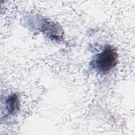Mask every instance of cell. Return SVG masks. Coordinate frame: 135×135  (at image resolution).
<instances>
[{
  "instance_id": "obj_1",
  "label": "cell",
  "mask_w": 135,
  "mask_h": 135,
  "mask_svg": "<svg viewBox=\"0 0 135 135\" xmlns=\"http://www.w3.org/2000/svg\"><path fill=\"white\" fill-rule=\"evenodd\" d=\"M118 61V54L117 50L113 46L107 45L101 52L93 57L90 65L97 73L105 75L115 67Z\"/></svg>"
},
{
  "instance_id": "obj_2",
  "label": "cell",
  "mask_w": 135,
  "mask_h": 135,
  "mask_svg": "<svg viewBox=\"0 0 135 135\" xmlns=\"http://www.w3.org/2000/svg\"><path fill=\"white\" fill-rule=\"evenodd\" d=\"M30 17L34 21L32 22V25L34 26V29L36 28L38 31H41L46 36L55 41H60L63 38V31L61 27L59 24L54 22L47 21L45 18L38 15L30 16Z\"/></svg>"
},
{
  "instance_id": "obj_3",
  "label": "cell",
  "mask_w": 135,
  "mask_h": 135,
  "mask_svg": "<svg viewBox=\"0 0 135 135\" xmlns=\"http://www.w3.org/2000/svg\"><path fill=\"white\" fill-rule=\"evenodd\" d=\"M5 110L8 115H13L20 110V102L19 98L15 93L9 95L4 102Z\"/></svg>"
}]
</instances>
